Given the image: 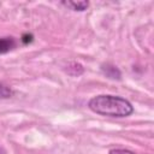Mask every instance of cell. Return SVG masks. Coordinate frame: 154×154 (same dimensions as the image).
I'll list each match as a JSON object with an SVG mask.
<instances>
[{"mask_svg":"<svg viewBox=\"0 0 154 154\" xmlns=\"http://www.w3.org/2000/svg\"><path fill=\"white\" fill-rule=\"evenodd\" d=\"M88 107L100 116L123 118L128 117L134 112V107L124 97L116 95H97L90 99Z\"/></svg>","mask_w":154,"mask_h":154,"instance_id":"1","label":"cell"},{"mask_svg":"<svg viewBox=\"0 0 154 154\" xmlns=\"http://www.w3.org/2000/svg\"><path fill=\"white\" fill-rule=\"evenodd\" d=\"M16 47V41L13 37H1L0 38V54H5Z\"/></svg>","mask_w":154,"mask_h":154,"instance_id":"2","label":"cell"},{"mask_svg":"<svg viewBox=\"0 0 154 154\" xmlns=\"http://www.w3.org/2000/svg\"><path fill=\"white\" fill-rule=\"evenodd\" d=\"M61 4L73 11H84L89 6L88 1H63Z\"/></svg>","mask_w":154,"mask_h":154,"instance_id":"3","label":"cell"},{"mask_svg":"<svg viewBox=\"0 0 154 154\" xmlns=\"http://www.w3.org/2000/svg\"><path fill=\"white\" fill-rule=\"evenodd\" d=\"M102 71L107 77L112 79H120V71L113 65H109V64L102 65Z\"/></svg>","mask_w":154,"mask_h":154,"instance_id":"4","label":"cell"},{"mask_svg":"<svg viewBox=\"0 0 154 154\" xmlns=\"http://www.w3.org/2000/svg\"><path fill=\"white\" fill-rule=\"evenodd\" d=\"M12 95H13V90L8 85H6L4 83H0V97L1 99H8Z\"/></svg>","mask_w":154,"mask_h":154,"instance_id":"5","label":"cell"},{"mask_svg":"<svg viewBox=\"0 0 154 154\" xmlns=\"http://www.w3.org/2000/svg\"><path fill=\"white\" fill-rule=\"evenodd\" d=\"M71 70H73L75 72H73V76H79L82 72H83V67H82V65L81 64H77V63H72L71 65H69V67H67V72H70Z\"/></svg>","mask_w":154,"mask_h":154,"instance_id":"6","label":"cell"},{"mask_svg":"<svg viewBox=\"0 0 154 154\" xmlns=\"http://www.w3.org/2000/svg\"><path fill=\"white\" fill-rule=\"evenodd\" d=\"M108 154H135V153L132 150L124 149V148H114V149H111Z\"/></svg>","mask_w":154,"mask_h":154,"instance_id":"7","label":"cell"},{"mask_svg":"<svg viewBox=\"0 0 154 154\" xmlns=\"http://www.w3.org/2000/svg\"><path fill=\"white\" fill-rule=\"evenodd\" d=\"M22 41H23L24 43H29V42H31V41H32V35H31V34H25V35H23Z\"/></svg>","mask_w":154,"mask_h":154,"instance_id":"8","label":"cell"},{"mask_svg":"<svg viewBox=\"0 0 154 154\" xmlns=\"http://www.w3.org/2000/svg\"><path fill=\"white\" fill-rule=\"evenodd\" d=\"M0 154H5V152H4V149L0 147Z\"/></svg>","mask_w":154,"mask_h":154,"instance_id":"9","label":"cell"}]
</instances>
